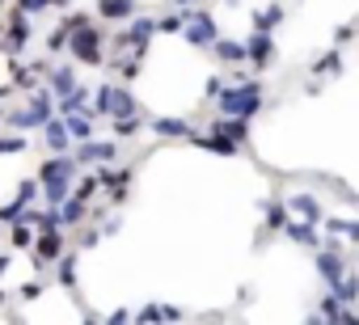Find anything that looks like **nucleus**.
<instances>
[{"label":"nucleus","mask_w":359,"mask_h":325,"mask_svg":"<svg viewBox=\"0 0 359 325\" xmlns=\"http://www.w3.org/2000/svg\"><path fill=\"white\" fill-rule=\"evenodd\" d=\"M5 5H9V0H0V9H5Z\"/></svg>","instance_id":"37998d69"},{"label":"nucleus","mask_w":359,"mask_h":325,"mask_svg":"<svg viewBox=\"0 0 359 325\" xmlns=\"http://www.w3.org/2000/svg\"><path fill=\"white\" fill-rule=\"evenodd\" d=\"M93 13L102 22H127V18L140 13V5H135V0H93Z\"/></svg>","instance_id":"9b49d317"},{"label":"nucleus","mask_w":359,"mask_h":325,"mask_svg":"<svg viewBox=\"0 0 359 325\" xmlns=\"http://www.w3.org/2000/svg\"><path fill=\"white\" fill-rule=\"evenodd\" d=\"M26 148V135H0V156H13Z\"/></svg>","instance_id":"7c9ffc66"},{"label":"nucleus","mask_w":359,"mask_h":325,"mask_svg":"<svg viewBox=\"0 0 359 325\" xmlns=\"http://www.w3.org/2000/svg\"><path fill=\"white\" fill-rule=\"evenodd\" d=\"M283 233H287L296 245L321 249V233H317V224H313V220H300V216H296V220H287V224H283Z\"/></svg>","instance_id":"4468645a"},{"label":"nucleus","mask_w":359,"mask_h":325,"mask_svg":"<svg viewBox=\"0 0 359 325\" xmlns=\"http://www.w3.org/2000/svg\"><path fill=\"white\" fill-rule=\"evenodd\" d=\"M283 203H287V212H292V216H300V220H313V224L321 220V203H317L313 195H304V191H300V195H287Z\"/></svg>","instance_id":"a211bd4d"},{"label":"nucleus","mask_w":359,"mask_h":325,"mask_svg":"<svg viewBox=\"0 0 359 325\" xmlns=\"http://www.w3.org/2000/svg\"><path fill=\"white\" fill-rule=\"evenodd\" d=\"M173 5H177V9H191V5H199V0H173Z\"/></svg>","instance_id":"ea45409f"},{"label":"nucleus","mask_w":359,"mask_h":325,"mask_svg":"<svg viewBox=\"0 0 359 325\" xmlns=\"http://www.w3.org/2000/svg\"><path fill=\"white\" fill-rule=\"evenodd\" d=\"M43 81L51 85V93H55V97H64V93H72V89H76V72H72V64H64V68H51Z\"/></svg>","instance_id":"6ab92c4d"},{"label":"nucleus","mask_w":359,"mask_h":325,"mask_svg":"<svg viewBox=\"0 0 359 325\" xmlns=\"http://www.w3.org/2000/svg\"><path fill=\"white\" fill-rule=\"evenodd\" d=\"M72 156L81 160V165H110V160L118 156V144L114 139H81L76 148H72Z\"/></svg>","instance_id":"0eeeda50"},{"label":"nucleus","mask_w":359,"mask_h":325,"mask_svg":"<svg viewBox=\"0 0 359 325\" xmlns=\"http://www.w3.org/2000/svg\"><path fill=\"white\" fill-rule=\"evenodd\" d=\"M43 291H47V283H39V279H30V283L22 287V300H39Z\"/></svg>","instance_id":"f704fd0d"},{"label":"nucleus","mask_w":359,"mask_h":325,"mask_svg":"<svg viewBox=\"0 0 359 325\" xmlns=\"http://www.w3.org/2000/svg\"><path fill=\"white\" fill-rule=\"evenodd\" d=\"M262 212H266V224H271V233H283V224H287V203H283V199H271Z\"/></svg>","instance_id":"393cba45"},{"label":"nucleus","mask_w":359,"mask_h":325,"mask_svg":"<svg viewBox=\"0 0 359 325\" xmlns=\"http://www.w3.org/2000/svg\"><path fill=\"white\" fill-rule=\"evenodd\" d=\"M64 47H68V30H64V26H55V30L47 34V51H64Z\"/></svg>","instance_id":"473e14b6"},{"label":"nucleus","mask_w":359,"mask_h":325,"mask_svg":"<svg viewBox=\"0 0 359 325\" xmlns=\"http://www.w3.org/2000/svg\"><path fill=\"white\" fill-rule=\"evenodd\" d=\"M245 47H250V68L254 72H266L275 64V34L271 30H250Z\"/></svg>","instance_id":"6e6552de"},{"label":"nucleus","mask_w":359,"mask_h":325,"mask_svg":"<svg viewBox=\"0 0 359 325\" xmlns=\"http://www.w3.org/2000/svg\"><path fill=\"white\" fill-rule=\"evenodd\" d=\"M5 300H9V296H5V287H0V308H5Z\"/></svg>","instance_id":"a19ab883"},{"label":"nucleus","mask_w":359,"mask_h":325,"mask_svg":"<svg viewBox=\"0 0 359 325\" xmlns=\"http://www.w3.org/2000/svg\"><path fill=\"white\" fill-rule=\"evenodd\" d=\"M110 131H114V139H135V135L144 131V118H140V114H127V118H110Z\"/></svg>","instance_id":"412c9836"},{"label":"nucleus","mask_w":359,"mask_h":325,"mask_svg":"<svg viewBox=\"0 0 359 325\" xmlns=\"http://www.w3.org/2000/svg\"><path fill=\"white\" fill-rule=\"evenodd\" d=\"M30 13L26 9H9V18L5 22H0V55H5V60H13V55H22V47L30 43Z\"/></svg>","instance_id":"39448f33"},{"label":"nucleus","mask_w":359,"mask_h":325,"mask_svg":"<svg viewBox=\"0 0 359 325\" xmlns=\"http://www.w3.org/2000/svg\"><path fill=\"white\" fill-rule=\"evenodd\" d=\"M64 123H68V135H72V144H81V139H93L97 135V127H93V114H60Z\"/></svg>","instance_id":"aec40b11"},{"label":"nucleus","mask_w":359,"mask_h":325,"mask_svg":"<svg viewBox=\"0 0 359 325\" xmlns=\"http://www.w3.org/2000/svg\"><path fill=\"white\" fill-rule=\"evenodd\" d=\"M64 254H68V228L51 224V228H39V233H34V245H30V262H34V270L55 266Z\"/></svg>","instance_id":"20e7f679"},{"label":"nucleus","mask_w":359,"mask_h":325,"mask_svg":"<svg viewBox=\"0 0 359 325\" xmlns=\"http://www.w3.org/2000/svg\"><path fill=\"white\" fill-rule=\"evenodd\" d=\"M5 123H9V127H18V131H39V127H34V118H30V110H13V114L5 110Z\"/></svg>","instance_id":"c756f323"},{"label":"nucleus","mask_w":359,"mask_h":325,"mask_svg":"<svg viewBox=\"0 0 359 325\" xmlns=\"http://www.w3.org/2000/svg\"><path fill=\"white\" fill-rule=\"evenodd\" d=\"M39 186H43V203L47 207H60L68 195H72V186H76V178H81V160L72 156V152H51L43 165H39Z\"/></svg>","instance_id":"f257e3e1"},{"label":"nucleus","mask_w":359,"mask_h":325,"mask_svg":"<svg viewBox=\"0 0 359 325\" xmlns=\"http://www.w3.org/2000/svg\"><path fill=\"white\" fill-rule=\"evenodd\" d=\"M55 283L68 287V291H76V258H72V254H64V258L55 262Z\"/></svg>","instance_id":"b1692460"},{"label":"nucleus","mask_w":359,"mask_h":325,"mask_svg":"<svg viewBox=\"0 0 359 325\" xmlns=\"http://www.w3.org/2000/svg\"><path fill=\"white\" fill-rule=\"evenodd\" d=\"M212 51H216L220 64H250V47H245L241 39H216Z\"/></svg>","instance_id":"dca6fc26"},{"label":"nucleus","mask_w":359,"mask_h":325,"mask_svg":"<svg viewBox=\"0 0 359 325\" xmlns=\"http://www.w3.org/2000/svg\"><path fill=\"white\" fill-rule=\"evenodd\" d=\"M212 131H220V135H229L233 144H250V118H237V114H220L216 123H212Z\"/></svg>","instance_id":"f8f14e48"},{"label":"nucleus","mask_w":359,"mask_h":325,"mask_svg":"<svg viewBox=\"0 0 359 325\" xmlns=\"http://www.w3.org/2000/svg\"><path fill=\"white\" fill-rule=\"evenodd\" d=\"M317 275L325 279V287H338V283H342V275H346V266H342V254H334V249H321V254H317Z\"/></svg>","instance_id":"2eb2a0df"},{"label":"nucleus","mask_w":359,"mask_h":325,"mask_svg":"<svg viewBox=\"0 0 359 325\" xmlns=\"http://www.w3.org/2000/svg\"><path fill=\"white\" fill-rule=\"evenodd\" d=\"M9 262H13L9 254H0V275H5V270H9Z\"/></svg>","instance_id":"58836bf2"},{"label":"nucleus","mask_w":359,"mask_h":325,"mask_svg":"<svg viewBox=\"0 0 359 325\" xmlns=\"http://www.w3.org/2000/svg\"><path fill=\"white\" fill-rule=\"evenodd\" d=\"M182 39L191 43V47H208L212 51V43L220 39V30H216V18L208 13V9H187V30H182Z\"/></svg>","instance_id":"423d86ee"},{"label":"nucleus","mask_w":359,"mask_h":325,"mask_svg":"<svg viewBox=\"0 0 359 325\" xmlns=\"http://www.w3.org/2000/svg\"><path fill=\"white\" fill-rule=\"evenodd\" d=\"M279 22H283V5H275V0H271L266 9H258V13H254V30H271V34H275V26H279Z\"/></svg>","instance_id":"5701e85b"},{"label":"nucleus","mask_w":359,"mask_h":325,"mask_svg":"<svg viewBox=\"0 0 359 325\" xmlns=\"http://www.w3.org/2000/svg\"><path fill=\"white\" fill-rule=\"evenodd\" d=\"M85 22H93V18H89V13H68V9H64V18H60V26H64L68 34H72V30H81Z\"/></svg>","instance_id":"2f4dec72"},{"label":"nucleus","mask_w":359,"mask_h":325,"mask_svg":"<svg viewBox=\"0 0 359 325\" xmlns=\"http://www.w3.org/2000/svg\"><path fill=\"white\" fill-rule=\"evenodd\" d=\"M187 30V9L182 13H165V18H156V34H182Z\"/></svg>","instance_id":"a878e982"},{"label":"nucleus","mask_w":359,"mask_h":325,"mask_svg":"<svg viewBox=\"0 0 359 325\" xmlns=\"http://www.w3.org/2000/svg\"><path fill=\"white\" fill-rule=\"evenodd\" d=\"M220 114H237V118H254L266 102H262V85L258 81H233L229 89H220Z\"/></svg>","instance_id":"7ed1b4c3"},{"label":"nucleus","mask_w":359,"mask_h":325,"mask_svg":"<svg viewBox=\"0 0 359 325\" xmlns=\"http://www.w3.org/2000/svg\"><path fill=\"white\" fill-rule=\"evenodd\" d=\"M26 110H30L34 127L43 131V123H47V118H55V93H51V85H34V89H30V102H26Z\"/></svg>","instance_id":"1a4fd4ad"},{"label":"nucleus","mask_w":359,"mask_h":325,"mask_svg":"<svg viewBox=\"0 0 359 325\" xmlns=\"http://www.w3.org/2000/svg\"><path fill=\"white\" fill-rule=\"evenodd\" d=\"M351 34H355V30H351V26H342V30H334V47H338V43H346V39H351Z\"/></svg>","instance_id":"e433bc0d"},{"label":"nucleus","mask_w":359,"mask_h":325,"mask_svg":"<svg viewBox=\"0 0 359 325\" xmlns=\"http://www.w3.org/2000/svg\"><path fill=\"white\" fill-rule=\"evenodd\" d=\"M47 5H51V9H68V5H72V0H47Z\"/></svg>","instance_id":"4c0bfd02"},{"label":"nucleus","mask_w":359,"mask_h":325,"mask_svg":"<svg viewBox=\"0 0 359 325\" xmlns=\"http://www.w3.org/2000/svg\"><path fill=\"white\" fill-rule=\"evenodd\" d=\"M148 127H152L161 139H191V131H195L187 118H177V114H156Z\"/></svg>","instance_id":"9d476101"},{"label":"nucleus","mask_w":359,"mask_h":325,"mask_svg":"<svg viewBox=\"0 0 359 325\" xmlns=\"http://www.w3.org/2000/svg\"><path fill=\"white\" fill-rule=\"evenodd\" d=\"M85 216H89V203H85V199L68 195V199L60 203V228H81V224H85Z\"/></svg>","instance_id":"f3484780"},{"label":"nucleus","mask_w":359,"mask_h":325,"mask_svg":"<svg viewBox=\"0 0 359 325\" xmlns=\"http://www.w3.org/2000/svg\"><path fill=\"white\" fill-rule=\"evenodd\" d=\"M135 321H165V304H144L135 312Z\"/></svg>","instance_id":"72a5a7b5"},{"label":"nucleus","mask_w":359,"mask_h":325,"mask_svg":"<svg viewBox=\"0 0 359 325\" xmlns=\"http://www.w3.org/2000/svg\"><path fill=\"white\" fill-rule=\"evenodd\" d=\"M106 43H110V34H106L102 26L85 22L81 30H72V34H68V55H72L76 64L102 68V64H106Z\"/></svg>","instance_id":"f03ea898"},{"label":"nucleus","mask_w":359,"mask_h":325,"mask_svg":"<svg viewBox=\"0 0 359 325\" xmlns=\"http://www.w3.org/2000/svg\"><path fill=\"white\" fill-rule=\"evenodd\" d=\"M220 89H224V81H220V76H212V81L203 85V97L212 102V97H220Z\"/></svg>","instance_id":"c9c22d12"},{"label":"nucleus","mask_w":359,"mask_h":325,"mask_svg":"<svg viewBox=\"0 0 359 325\" xmlns=\"http://www.w3.org/2000/svg\"><path fill=\"white\" fill-rule=\"evenodd\" d=\"M325 228L338 233L342 241H359V224H355V220H338V216H334V220H325Z\"/></svg>","instance_id":"cd10ccee"},{"label":"nucleus","mask_w":359,"mask_h":325,"mask_svg":"<svg viewBox=\"0 0 359 325\" xmlns=\"http://www.w3.org/2000/svg\"><path fill=\"white\" fill-rule=\"evenodd\" d=\"M34 233H39L34 224L13 220V224H9V245H13V249H30V245H34Z\"/></svg>","instance_id":"4be33fe9"},{"label":"nucleus","mask_w":359,"mask_h":325,"mask_svg":"<svg viewBox=\"0 0 359 325\" xmlns=\"http://www.w3.org/2000/svg\"><path fill=\"white\" fill-rule=\"evenodd\" d=\"M0 123H5V102H0Z\"/></svg>","instance_id":"79ce46f5"},{"label":"nucleus","mask_w":359,"mask_h":325,"mask_svg":"<svg viewBox=\"0 0 359 325\" xmlns=\"http://www.w3.org/2000/svg\"><path fill=\"white\" fill-rule=\"evenodd\" d=\"M313 72H317V76H325V72H342V51H338V47H334V51H325V55L313 64Z\"/></svg>","instance_id":"bb28decb"},{"label":"nucleus","mask_w":359,"mask_h":325,"mask_svg":"<svg viewBox=\"0 0 359 325\" xmlns=\"http://www.w3.org/2000/svg\"><path fill=\"white\" fill-rule=\"evenodd\" d=\"M97 191H102V186H97V178H93V174H89V178H76V186H72V195H76V199H85V203H93V195H97Z\"/></svg>","instance_id":"c85d7f7f"},{"label":"nucleus","mask_w":359,"mask_h":325,"mask_svg":"<svg viewBox=\"0 0 359 325\" xmlns=\"http://www.w3.org/2000/svg\"><path fill=\"white\" fill-rule=\"evenodd\" d=\"M43 139H47L51 152H72V135H68V123H64L60 114L43 123Z\"/></svg>","instance_id":"ddd939ff"}]
</instances>
